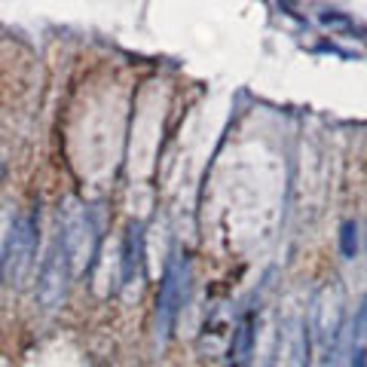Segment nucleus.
<instances>
[{"instance_id":"obj_10","label":"nucleus","mask_w":367,"mask_h":367,"mask_svg":"<svg viewBox=\"0 0 367 367\" xmlns=\"http://www.w3.org/2000/svg\"><path fill=\"white\" fill-rule=\"evenodd\" d=\"M319 22L324 25V28H352V22H349V18H346V16H340V13H321L319 16Z\"/></svg>"},{"instance_id":"obj_2","label":"nucleus","mask_w":367,"mask_h":367,"mask_svg":"<svg viewBox=\"0 0 367 367\" xmlns=\"http://www.w3.org/2000/svg\"><path fill=\"white\" fill-rule=\"evenodd\" d=\"M343 319H346V300H343V288L336 282H328L324 288L315 294L312 300V336L319 340L324 349H334L343 331Z\"/></svg>"},{"instance_id":"obj_4","label":"nucleus","mask_w":367,"mask_h":367,"mask_svg":"<svg viewBox=\"0 0 367 367\" xmlns=\"http://www.w3.org/2000/svg\"><path fill=\"white\" fill-rule=\"evenodd\" d=\"M61 242L70 257V270L83 272L92 257H95V245H98V233H95V220L86 208H70L65 218V230H61Z\"/></svg>"},{"instance_id":"obj_7","label":"nucleus","mask_w":367,"mask_h":367,"mask_svg":"<svg viewBox=\"0 0 367 367\" xmlns=\"http://www.w3.org/2000/svg\"><path fill=\"white\" fill-rule=\"evenodd\" d=\"M141 245H144V227L138 220L129 223L126 230V257H122V282H132L141 263Z\"/></svg>"},{"instance_id":"obj_3","label":"nucleus","mask_w":367,"mask_h":367,"mask_svg":"<svg viewBox=\"0 0 367 367\" xmlns=\"http://www.w3.org/2000/svg\"><path fill=\"white\" fill-rule=\"evenodd\" d=\"M184 294H187V267L181 260H171L156 294V343L159 346L175 331V321L184 306Z\"/></svg>"},{"instance_id":"obj_6","label":"nucleus","mask_w":367,"mask_h":367,"mask_svg":"<svg viewBox=\"0 0 367 367\" xmlns=\"http://www.w3.org/2000/svg\"><path fill=\"white\" fill-rule=\"evenodd\" d=\"M279 367H309V328L303 319H291L284 324Z\"/></svg>"},{"instance_id":"obj_9","label":"nucleus","mask_w":367,"mask_h":367,"mask_svg":"<svg viewBox=\"0 0 367 367\" xmlns=\"http://www.w3.org/2000/svg\"><path fill=\"white\" fill-rule=\"evenodd\" d=\"M251 352V321L245 319L236 331V340H233V355H236V361H245Z\"/></svg>"},{"instance_id":"obj_8","label":"nucleus","mask_w":367,"mask_h":367,"mask_svg":"<svg viewBox=\"0 0 367 367\" xmlns=\"http://www.w3.org/2000/svg\"><path fill=\"white\" fill-rule=\"evenodd\" d=\"M340 248L346 257H355V251H358V223L355 220H346L340 227Z\"/></svg>"},{"instance_id":"obj_11","label":"nucleus","mask_w":367,"mask_h":367,"mask_svg":"<svg viewBox=\"0 0 367 367\" xmlns=\"http://www.w3.org/2000/svg\"><path fill=\"white\" fill-rule=\"evenodd\" d=\"M355 331H358V343H367V297L358 309V324H355Z\"/></svg>"},{"instance_id":"obj_5","label":"nucleus","mask_w":367,"mask_h":367,"mask_svg":"<svg viewBox=\"0 0 367 367\" xmlns=\"http://www.w3.org/2000/svg\"><path fill=\"white\" fill-rule=\"evenodd\" d=\"M68 279H70V257L65 251V242L53 245V251H49V257L43 263V272H40L37 279V300L43 309H58L61 300H65L68 294Z\"/></svg>"},{"instance_id":"obj_1","label":"nucleus","mask_w":367,"mask_h":367,"mask_svg":"<svg viewBox=\"0 0 367 367\" xmlns=\"http://www.w3.org/2000/svg\"><path fill=\"white\" fill-rule=\"evenodd\" d=\"M34 248H37V220L31 214H18L13 227H9L6 248H4V257H0V279L9 288L25 284L31 263H34Z\"/></svg>"}]
</instances>
